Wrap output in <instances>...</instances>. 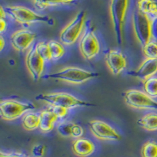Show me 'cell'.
I'll return each instance as SVG.
<instances>
[{
  "mask_svg": "<svg viewBox=\"0 0 157 157\" xmlns=\"http://www.w3.org/2000/svg\"><path fill=\"white\" fill-rule=\"evenodd\" d=\"M130 0H111L109 13L118 45L123 43V33Z\"/></svg>",
  "mask_w": 157,
  "mask_h": 157,
  "instance_id": "6da1fadb",
  "label": "cell"
},
{
  "mask_svg": "<svg viewBox=\"0 0 157 157\" xmlns=\"http://www.w3.org/2000/svg\"><path fill=\"white\" fill-rule=\"evenodd\" d=\"M4 9L7 16L21 25H30L36 23H47L52 25L54 24V21L50 17L39 14L22 6H7Z\"/></svg>",
  "mask_w": 157,
  "mask_h": 157,
  "instance_id": "7a4b0ae2",
  "label": "cell"
},
{
  "mask_svg": "<svg viewBox=\"0 0 157 157\" xmlns=\"http://www.w3.org/2000/svg\"><path fill=\"white\" fill-rule=\"evenodd\" d=\"M99 74L86 69L78 68V67H65L58 70L54 73L46 75L47 78H53L55 80L61 81L67 83L79 85L96 78Z\"/></svg>",
  "mask_w": 157,
  "mask_h": 157,
  "instance_id": "3957f363",
  "label": "cell"
},
{
  "mask_svg": "<svg viewBox=\"0 0 157 157\" xmlns=\"http://www.w3.org/2000/svg\"><path fill=\"white\" fill-rule=\"evenodd\" d=\"M36 100L45 102L50 106H60L68 109L94 105L90 102L82 101L71 94L64 92L41 94L36 97Z\"/></svg>",
  "mask_w": 157,
  "mask_h": 157,
  "instance_id": "277c9868",
  "label": "cell"
},
{
  "mask_svg": "<svg viewBox=\"0 0 157 157\" xmlns=\"http://www.w3.org/2000/svg\"><path fill=\"white\" fill-rule=\"evenodd\" d=\"M79 51L85 60H92L100 52V43L95 34L94 26L90 21H87L85 25L83 32L78 42Z\"/></svg>",
  "mask_w": 157,
  "mask_h": 157,
  "instance_id": "5b68a950",
  "label": "cell"
},
{
  "mask_svg": "<svg viewBox=\"0 0 157 157\" xmlns=\"http://www.w3.org/2000/svg\"><path fill=\"white\" fill-rule=\"evenodd\" d=\"M86 12L83 10L75 15V17L61 30L59 39L64 46H72L80 39L86 25Z\"/></svg>",
  "mask_w": 157,
  "mask_h": 157,
  "instance_id": "8992f818",
  "label": "cell"
},
{
  "mask_svg": "<svg viewBox=\"0 0 157 157\" xmlns=\"http://www.w3.org/2000/svg\"><path fill=\"white\" fill-rule=\"evenodd\" d=\"M152 20L135 10L132 14V28L134 36L141 47L152 41Z\"/></svg>",
  "mask_w": 157,
  "mask_h": 157,
  "instance_id": "52a82bcc",
  "label": "cell"
},
{
  "mask_svg": "<svg viewBox=\"0 0 157 157\" xmlns=\"http://www.w3.org/2000/svg\"><path fill=\"white\" fill-rule=\"evenodd\" d=\"M35 109H36V105L30 102L5 100L0 103V115L6 121H14Z\"/></svg>",
  "mask_w": 157,
  "mask_h": 157,
  "instance_id": "ba28073f",
  "label": "cell"
},
{
  "mask_svg": "<svg viewBox=\"0 0 157 157\" xmlns=\"http://www.w3.org/2000/svg\"><path fill=\"white\" fill-rule=\"evenodd\" d=\"M125 103L135 109L157 110V101L139 90H129L123 94Z\"/></svg>",
  "mask_w": 157,
  "mask_h": 157,
  "instance_id": "9c48e42d",
  "label": "cell"
},
{
  "mask_svg": "<svg viewBox=\"0 0 157 157\" xmlns=\"http://www.w3.org/2000/svg\"><path fill=\"white\" fill-rule=\"evenodd\" d=\"M46 61L38 53L36 43L28 50L25 56V66L34 81H39L44 72Z\"/></svg>",
  "mask_w": 157,
  "mask_h": 157,
  "instance_id": "30bf717a",
  "label": "cell"
},
{
  "mask_svg": "<svg viewBox=\"0 0 157 157\" xmlns=\"http://www.w3.org/2000/svg\"><path fill=\"white\" fill-rule=\"evenodd\" d=\"M89 129L96 138L101 141H119L121 135L117 130L101 120H91L89 123Z\"/></svg>",
  "mask_w": 157,
  "mask_h": 157,
  "instance_id": "8fae6325",
  "label": "cell"
},
{
  "mask_svg": "<svg viewBox=\"0 0 157 157\" xmlns=\"http://www.w3.org/2000/svg\"><path fill=\"white\" fill-rule=\"evenodd\" d=\"M37 37L35 32L27 29H22L15 31L10 36V44L15 50L25 52L29 50L33 45V42Z\"/></svg>",
  "mask_w": 157,
  "mask_h": 157,
  "instance_id": "7c38bea8",
  "label": "cell"
},
{
  "mask_svg": "<svg viewBox=\"0 0 157 157\" xmlns=\"http://www.w3.org/2000/svg\"><path fill=\"white\" fill-rule=\"evenodd\" d=\"M105 63L109 71L114 75H120L127 66V57L116 50H110L106 54Z\"/></svg>",
  "mask_w": 157,
  "mask_h": 157,
  "instance_id": "4fadbf2b",
  "label": "cell"
},
{
  "mask_svg": "<svg viewBox=\"0 0 157 157\" xmlns=\"http://www.w3.org/2000/svg\"><path fill=\"white\" fill-rule=\"evenodd\" d=\"M127 74L145 82L157 74V60L145 59L137 69L129 71Z\"/></svg>",
  "mask_w": 157,
  "mask_h": 157,
  "instance_id": "5bb4252c",
  "label": "cell"
},
{
  "mask_svg": "<svg viewBox=\"0 0 157 157\" xmlns=\"http://www.w3.org/2000/svg\"><path fill=\"white\" fill-rule=\"evenodd\" d=\"M72 152L78 157H88L95 151V145L92 141L85 137H80L73 141L71 144Z\"/></svg>",
  "mask_w": 157,
  "mask_h": 157,
  "instance_id": "9a60e30c",
  "label": "cell"
},
{
  "mask_svg": "<svg viewBox=\"0 0 157 157\" xmlns=\"http://www.w3.org/2000/svg\"><path fill=\"white\" fill-rule=\"evenodd\" d=\"M39 116H40L39 130L42 132L47 134L54 130L59 118L54 111L50 109V106L42 110L39 113Z\"/></svg>",
  "mask_w": 157,
  "mask_h": 157,
  "instance_id": "2e32d148",
  "label": "cell"
},
{
  "mask_svg": "<svg viewBox=\"0 0 157 157\" xmlns=\"http://www.w3.org/2000/svg\"><path fill=\"white\" fill-rule=\"evenodd\" d=\"M137 10L152 20L157 18V2L154 0H137Z\"/></svg>",
  "mask_w": 157,
  "mask_h": 157,
  "instance_id": "e0dca14e",
  "label": "cell"
},
{
  "mask_svg": "<svg viewBox=\"0 0 157 157\" xmlns=\"http://www.w3.org/2000/svg\"><path fill=\"white\" fill-rule=\"evenodd\" d=\"M21 125L24 129L28 131H32L39 128L40 126V116L36 113H25L21 118Z\"/></svg>",
  "mask_w": 157,
  "mask_h": 157,
  "instance_id": "ac0fdd59",
  "label": "cell"
},
{
  "mask_svg": "<svg viewBox=\"0 0 157 157\" xmlns=\"http://www.w3.org/2000/svg\"><path fill=\"white\" fill-rule=\"evenodd\" d=\"M137 124L148 131L157 130V113H148L140 118Z\"/></svg>",
  "mask_w": 157,
  "mask_h": 157,
  "instance_id": "d6986e66",
  "label": "cell"
},
{
  "mask_svg": "<svg viewBox=\"0 0 157 157\" xmlns=\"http://www.w3.org/2000/svg\"><path fill=\"white\" fill-rule=\"evenodd\" d=\"M47 43H48L53 61H58L64 55L65 50L62 43H59L56 40H50Z\"/></svg>",
  "mask_w": 157,
  "mask_h": 157,
  "instance_id": "ffe728a7",
  "label": "cell"
},
{
  "mask_svg": "<svg viewBox=\"0 0 157 157\" xmlns=\"http://www.w3.org/2000/svg\"><path fill=\"white\" fill-rule=\"evenodd\" d=\"M141 157H157V142L149 141L142 145L141 149Z\"/></svg>",
  "mask_w": 157,
  "mask_h": 157,
  "instance_id": "44dd1931",
  "label": "cell"
},
{
  "mask_svg": "<svg viewBox=\"0 0 157 157\" xmlns=\"http://www.w3.org/2000/svg\"><path fill=\"white\" fill-rule=\"evenodd\" d=\"M143 55L145 59L157 60V41H150L142 47Z\"/></svg>",
  "mask_w": 157,
  "mask_h": 157,
  "instance_id": "7402d4cb",
  "label": "cell"
},
{
  "mask_svg": "<svg viewBox=\"0 0 157 157\" xmlns=\"http://www.w3.org/2000/svg\"><path fill=\"white\" fill-rule=\"evenodd\" d=\"M144 91L152 98H157V77H152L144 82Z\"/></svg>",
  "mask_w": 157,
  "mask_h": 157,
  "instance_id": "603a6c76",
  "label": "cell"
},
{
  "mask_svg": "<svg viewBox=\"0 0 157 157\" xmlns=\"http://www.w3.org/2000/svg\"><path fill=\"white\" fill-rule=\"evenodd\" d=\"M73 124L74 123L71 121H67V120L59 123L56 127L57 133L62 137H71V129L73 127Z\"/></svg>",
  "mask_w": 157,
  "mask_h": 157,
  "instance_id": "cb8c5ba5",
  "label": "cell"
},
{
  "mask_svg": "<svg viewBox=\"0 0 157 157\" xmlns=\"http://www.w3.org/2000/svg\"><path fill=\"white\" fill-rule=\"evenodd\" d=\"M36 47H37L38 53L39 54V55L43 57V59L46 62L52 61L51 54H50L48 43L44 41L39 42V43H36Z\"/></svg>",
  "mask_w": 157,
  "mask_h": 157,
  "instance_id": "d4e9b609",
  "label": "cell"
},
{
  "mask_svg": "<svg viewBox=\"0 0 157 157\" xmlns=\"http://www.w3.org/2000/svg\"><path fill=\"white\" fill-rule=\"evenodd\" d=\"M38 10H43L50 6H55L60 4L59 0H31Z\"/></svg>",
  "mask_w": 157,
  "mask_h": 157,
  "instance_id": "484cf974",
  "label": "cell"
},
{
  "mask_svg": "<svg viewBox=\"0 0 157 157\" xmlns=\"http://www.w3.org/2000/svg\"><path fill=\"white\" fill-rule=\"evenodd\" d=\"M84 134V130L80 125L76 124V123H74L72 129H71V137H73L75 139H78V138H80L82 137V135Z\"/></svg>",
  "mask_w": 157,
  "mask_h": 157,
  "instance_id": "4316f807",
  "label": "cell"
},
{
  "mask_svg": "<svg viewBox=\"0 0 157 157\" xmlns=\"http://www.w3.org/2000/svg\"><path fill=\"white\" fill-rule=\"evenodd\" d=\"M46 146L43 145H36L32 149V153L35 157H43L46 154Z\"/></svg>",
  "mask_w": 157,
  "mask_h": 157,
  "instance_id": "83f0119b",
  "label": "cell"
},
{
  "mask_svg": "<svg viewBox=\"0 0 157 157\" xmlns=\"http://www.w3.org/2000/svg\"><path fill=\"white\" fill-rule=\"evenodd\" d=\"M50 107L57 114L59 119H64V118H65L68 116L69 109H65V108L63 107H60V106H50Z\"/></svg>",
  "mask_w": 157,
  "mask_h": 157,
  "instance_id": "f1b7e54d",
  "label": "cell"
},
{
  "mask_svg": "<svg viewBox=\"0 0 157 157\" xmlns=\"http://www.w3.org/2000/svg\"><path fill=\"white\" fill-rule=\"evenodd\" d=\"M0 157H30L27 154L19 152H0Z\"/></svg>",
  "mask_w": 157,
  "mask_h": 157,
  "instance_id": "f546056e",
  "label": "cell"
},
{
  "mask_svg": "<svg viewBox=\"0 0 157 157\" xmlns=\"http://www.w3.org/2000/svg\"><path fill=\"white\" fill-rule=\"evenodd\" d=\"M152 38L157 41V18L152 20Z\"/></svg>",
  "mask_w": 157,
  "mask_h": 157,
  "instance_id": "4dcf8cb0",
  "label": "cell"
},
{
  "mask_svg": "<svg viewBox=\"0 0 157 157\" xmlns=\"http://www.w3.org/2000/svg\"><path fill=\"white\" fill-rule=\"evenodd\" d=\"M7 22L6 21V18H0V32L3 33L7 29Z\"/></svg>",
  "mask_w": 157,
  "mask_h": 157,
  "instance_id": "1f68e13d",
  "label": "cell"
},
{
  "mask_svg": "<svg viewBox=\"0 0 157 157\" xmlns=\"http://www.w3.org/2000/svg\"><path fill=\"white\" fill-rule=\"evenodd\" d=\"M6 13L5 9L3 6L0 7V18H6Z\"/></svg>",
  "mask_w": 157,
  "mask_h": 157,
  "instance_id": "d6a6232c",
  "label": "cell"
},
{
  "mask_svg": "<svg viewBox=\"0 0 157 157\" xmlns=\"http://www.w3.org/2000/svg\"><path fill=\"white\" fill-rule=\"evenodd\" d=\"M0 50L2 51V50H3L4 47H5V39H4V38L2 37V36H0Z\"/></svg>",
  "mask_w": 157,
  "mask_h": 157,
  "instance_id": "836d02e7",
  "label": "cell"
},
{
  "mask_svg": "<svg viewBox=\"0 0 157 157\" xmlns=\"http://www.w3.org/2000/svg\"><path fill=\"white\" fill-rule=\"evenodd\" d=\"M74 1H75V0H59L60 3L65 4V5H67V4H71V2H73Z\"/></svg>",
  "mask_w": 157,
  "mask_h": 157,
  "instance_id": "e575fe53",
  "label": "cell"
}]
</instances>
